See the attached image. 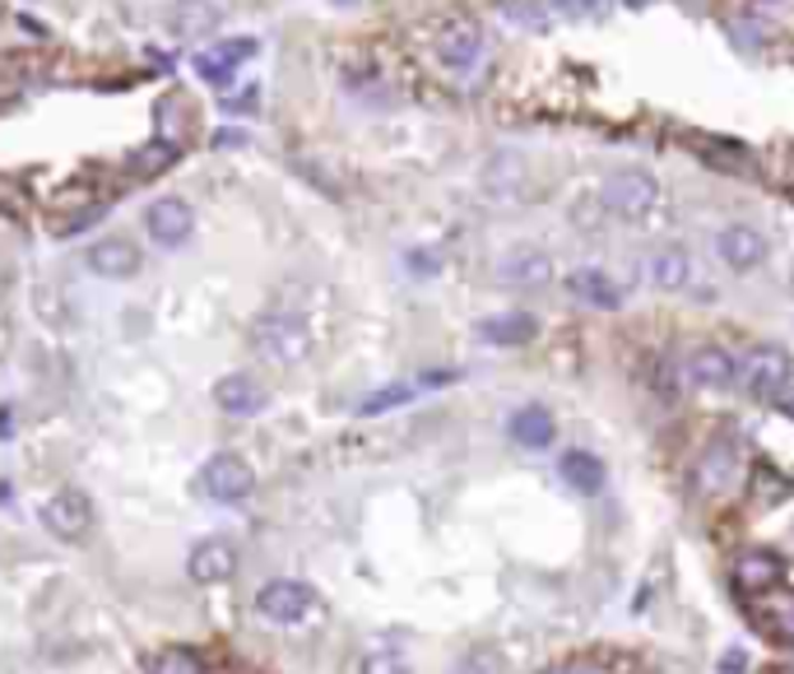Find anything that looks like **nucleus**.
Listing matches in <instances>:
<instances>
[{"label": "nucleus", "mask_w": 794, "mask_h": 674, "mask_svg": "<svg viewBox=\"0 0 794 674\" xmlns=\"http://www.w3.org/2000/svg\"><path fill=\"white\" fill-rule=\"evenodd\" d=\"M790 381H794V358L781 345H757L744 363H738V386H744L753 400L776 405V396Z\"/></svg>", "instance_id": "nucleus-1"}, {"label": "nucleus", "mask_w": 794, "mask_h": 674, "mask_svg": "<svg viewBox=\"0 0 794 674\" xmlns=\"http://www.w3.org/2000/svg\"><path fill=\"white\" fill-rule=\"evenodd\" d=\"M604 210L608 215H618V219H642L655 210V200H659V181L646 172V168H618V172H608L604 177Z\"/></svg>", "instance_id": "nucleus-2"}, {"label": "nucleus", "mask_w": 794, "mask_h": 674, "mask_svg": "<svg viewBox=\"0 0 794 674\" xmlns=\"http://www.w3.org/2000/svg\"><path fill=\"white\" fill-rule=\"evenodd\" d=\"M738 475H744V456H738V447L730 443V437H716V443L697 456L693 484H697L702 498H725L730 488L738 484Z\"/></svg>", "instance_id": "nucleus-3"}, {"label": "nucleus", "mask_w": 794, "mask_h": 674, "mask_svg": "<svg viewBox=\"0 0 794 674\" xmlns=\"http://www.w3.org/2000/svg\"><path fill=\"white\" fill-rule=\"evenodd\" d=\"M200 488H205V498H215V503H247L256 488V475L242 456H215L200 470Z\"/></svg>", "instance_id": "nucleus-4"}, {"label": "nucleus", "mask_w": 794, "mask_h": 674, "mask_svg": "<svg viewBox=\"0 0 794 674\" xmlns=\"http://www.w3.org/2000/svg\"><path fill=\"white\" fill-rule=\"evenodd\" d=\"M42 526L57 535V539H85L89 526H93V507L85 494H75V488H61V494H51L42 503Z\"/></svg>", "instance_id": "nucleus-5"}, {"label": "nucleus", "mask_w": 794, "mask_h": 674, "mask_svg": "<svg viewBox=\"0 0 794 674\" xmlns=\"http://www.w3.org/2000/svg\"><path fill=\"white\" fill-rule=\"evenodd\" d=\"M256 47H260L256 38H228V42H219V47L200 51V57H196V75H200L205 85H215V89H232L237 66L251 61Z\"/></svg>", "instance_id": "nucleus-6"}, {"label": "nucleus", "mask_w": 794, "mask_h": 674, "mask_svg": "<svg viewBox=\"0 0 794 674\" xmlns=\"http://www.w3.org/2000/svg\"><path fill=\"white\" fill-rule=\"evenodd\" d=\"M683 377L693 386H702V391H725V386L738 381V358L725 345H702V349L687 354Z\"/></svg>", "instance_id": "nucleus-7"}, {"label": "nucleus", "mask_w": 794, "mask_h": 674, "mask_svg": "<svg viewBox=\"0 0 794 674\" xmlns=\"http://www.w3.org/2000/svg\"><path fill=\"white\" fill-rule=\"evenodd\" d=\"M191 224H196L191 205L177 200V196H158L145 210V228H149V238L158 247H181V242L191 238Z\"/></svg>", "instance_id": "nucleus-8"}, {"label": "nucleus", "mask_w": 794, "mask_h": 674, "mask_svg": "<svg viewBox=\"0 0 794 674\" xmlns=\"http://www.w3.org/2000/svg\"><path fill=\"white\" fill-rule=\"evenodd\" d=\"M716 256L734 275H748V270H757L766 261V238L748 224H730V228L716 232Z\"/></svg>", "instance_id": "nucleus-9"}, {"label": "nucleus", "mask_w": 794, "mask_h": 674, "mask_svg": "<svg viewBox=\"0 0 794 674\" xmlns=\"http://www.w3.org/2000/svg\"><path fill=\"white\" fill-rule=\"evenodd\" d=\"M311 601H316V591H311L307 582H288V577L270 582V586H265V591L256 595L260 614H265V618H275V624H298V618L311 609Z\"/></svg>", "instance_id": "nucleus-10"}, {"label": "nucleus", "mask_w": 794, "mask_h": 674, "mask_svg": "<svg viewBox=\"0 0 794 674\" xmlns=\"http://www.w3.org/2000/svg\"><path fill=\"white\" fill-rule=\"evenodd\" d=\"M256 349L279 363H294L307 354V326L298 317H265L256 326Z\"/></svg>", "instance_id": "nucleus-11"}, {"label": "nucleus", "mask_w": 794, "mask_h": 674, "mask_svg": "<svg viewBox=\"0 0 794 674\" xmlns=\"http://www.w3.org/2000/svg\"><path fill=\"white\" fill-rule=\"evenodd\" d=\"M437 57L446 70H474V61L484 57V29L469 19L446 23V33L437 38Z\"/></svg>", "instance_id": "nucleus-12"}, {"label": "nucleus", "mask_w": 794, "mask_h": 674, "mask_svg": "<svg viewBox=\"0 0 794 674\" xmlns=\"http://www.w3.org/2000/svg\"><path fill=\"white\" fill-rule=\"evenodd\" d=\"M497 279L512 284V289H539V284L553 279V261H548L539 247H512V251L497 261Z\"/></svg>", "instance_id": "nucleus-13"}, {"label": "nucleus", "mask_w": 794, "mask_h": 674, "mask_svg": "<svg viewBox=\"0 0 794 674\" xmlns=\"http://www.w3.org/2000/svg\"><path fill=\"white\" fill-rule=\"evenodd\" d=\"M781 577H785V563L772 549H748V554L734 558V586H738V595H762V591H772Z\"/></svg>", "instance_id": "nucleus-14"}, {"label": "nucleus", "mask_w": 794, "mask_h": 674, "mask_svg": "<svg viewBox=\"0 0 794 674\" xmlns=\"http://www.w3.org/2000/svg\"><path fill=\"white\" fill-rule=\"evenodd\" d=\"M89 270L102 275V279H130L140 270V247L136 242H126V238H102L89 247Z\"/></svg>", "instance_id": "nucleus-15"}, {"label": "nucleus", "mask_w": 794, "mask_h": 674, "mask_svg": "<svg viewBox=\"0 0 794 674\" xmlns=\"http://www.w3.org/2000/svg\"><path fill=\"white\" fill-rule=\"evenodd\" d=\"M187 567H191V582L219 586V582H228L237 573V549L228 539H205V544H196V554H191Z\"/></svg>", "instance_id": "nucleus-16"}, {"label": "nucleus", "mask_w": 794, "mask_h": 674, "mask_svg": "<svg viewBox=\"0 0 794 674\" xmlns=\"http://www.w3.org/2000/svg\"><path fill=\"white\" fill-rule=\"evenodd\" d=\"M215 400H219L224 414H232V419H251V414L265 409V400H270V396H265V386L251 381L247 373H232V377H224L215 386Z\"/></svg>", "instance_id": "nucleus-17"}, {"label": "nucleus", "mask_w": 794, "mask_h": 674, "mask_svg": "<svg viewBox=\"0 0 794 674\" xmlns=\"http://www.w3.org/2000/svg\"><path fill=\"white\" fill-rule=\"evenodd\" d=\"M753 618H757V624L772 633V637L794 642V591H785L781 582H776L772 591H762L757 601H753Z\"/></svg>", "instance_id": "nucleus-18"}, {"label": "nucleus", "mask_w": 794, "mask_h": 674, "mask_svg": "<svg viewBox=\"0 0 794 674\" xmlns=\"http://www.w3.org/2000/svg\"><path fill=\"white\" fill-rule=\"evenodd\" d=\"M567 289H572V298L599 307V313H618V307H623V289H618V284L608 279L604 270H595V266L572 270V275H567Z\"/></svg>", "instance_id": "nucleus-19"}, {"label": "nucleus", "mask_w": 794, "mask_h": 674, "mask_svg": "<svg viewBox=\"0 0 794 674\" xmlns=\"http://www.w3.org/2000/svg\"><path fill=\"white\" fill-rule=\"evenodd\" d=\"M507 433H512V443H516V447H525V452H544V447L553 443V437H558V424H553V414H548L544 405H525V409L512 414Z\"/></svg>", "instance_id": "nucleus-20"}, {"label": "nucleus", "mask_w": 794, "mask_h": 674, "mask_svg": "<svg viewBox=\"0 0 794 674\" xmlns=\"http://www.w3.org/2000/svg\"><path fill=\"white\" fill-rule=\"evenodd\" d=\"M646 275L655 289H687V279H693V256H687V247H659L651 251V261H646Z\"/></svg>", "instance_id": "nucleus-21"}, {"label": "nucleus", "mask_w": 794, "mask_h": 674, "mask_svg": "<svg viewBox=\"0 0 794 674\" xmlns=\"http://www.w3.org/2000/svg\"><path fill=\"white\" fill-rule=\"evenodd\" d=\"M479 340L484 345H525V340H535V330H539V321L529 317V313H502V317H484L479 326Z\"/></svg>", "instance_id": "nucleus-22"}, {"label": "nucleus", "mask_w": 794, "mask_h": 674, "mask_svg": "<svg viewBox=\"0 0 794 674\" xmlns=\"http://www.w3.org/2000/svg\"><path fill=\"white\" fill-rule=\"evenodd\" d=\"M558 470H563V479L576 488V494H586V498L604 494V479H608V470H604V460H599L595 452H567Z\"/></svg>", "instance_id": "nucleus-23"}, {"label": "nucleus", "mask_w": 794, "mask_h": 674, "mask_svg": "<svg viewBox=\"0 0 794 674\" xmlns=\"http://www.w3.org/2000/svg\"><path fill=\"white\" fill-rule=\"evenodd\" d=\"M219 23V6H209V0H177L168 10V29L181 33V38H200Z\"/></svg>", "instance_id": "nucleus-24"}, {"label": "nucleus", "mask_w": 794, "mask_h": 674, "mask_svg": "<svg viewBox=\"0 0 794 674\" xmlns=\"http://www.w3.org/2000/svg\"><path fill=\"white\" fill-rule=\"evenodd\" d=\"M181 112H191V108H187V98H177V93H168L163 102H158V140L172 145V149L187 140V126H191V121H177Z\"/></svg>", "instance_id": "nucleus-25"}, {"label": "nucleus", "mask_w": 794, "mask_h": 674, "mask_svg": "<svg viewBox=\"0 0 794 674\" xmlns=\"http://www.w3.org/2000/svg\"><path fill=\"white\" fill-rule=\"evenodd\" d=\"M414 391L418 386H409V381H395V386H381V391H373L363 405H358V414H367V419H373V414H386V409H395V405H405V400H414Z\"/></svg>", "instance_id": "nucleus-26"}, {"label": "nucleus", "mask_w": 794, "mask_h": 674, "mask_svg": "<svg viewBox=\"0 0 794 674\" xmlns=\"http://www.w3.org/2000/svg\"><path fill=\"white\" fill-rule=\"evenodd\" d=\"M149 674H200V661H196L191 652H181V646H172V652L153 656Z\"/></svg>", "instance_id": "nucleus-27"}, {"label": "nucleus", "mask_w": 794, "mask_h": 674, "mask_svg": "<svg viewBox=\"0 0 794 674\" xmlns=\"http://www.w3.org/2000/svg\"><path fill=\"white\" fill-rule=\"evenodd\" d=\"M363 674H409L405 656H395V652H373L363 661Z\"/></svg>", "instance_id": "nucleus-28"}, {"label": "nucleus", "mask_w": 794, "mask_h": 674, "mask_svg": "<svg viewBox=\"0 0 794 674\" xmlns=\"http://www.w3.org/2000/svg\"><path fill=\"white\" fill-rule=\"evenodd\" d=\"M168 163H172V145H153V149H140L136 172H158V168H168Z\"/></svg>", "instance_id": "nucleus-29"}, {"label": "nucleus", "mask_w": 794, "mask_h": 674, "mask_svg": "<svg viewBox=\"0 0 794 674\" xmlns=\"http://www.w3.org/2000/svg\"><path fill=\"white\" fill-rule=\"evenodd\" d=\"M548 674H623V670L604 661H567V665H553Z\"/></svg>", "instance_id": "nucleus-30"}, {"label": "nucleus", "mask_w": 794, "mask_h": 674, "mask_svg": "<svg viewBox=\"0 0 794 674\" xmlns=\"http://www.w3.org/2000/svg\"><path fill=\"white\" fill-rule=\"evenodd\" d=\"M721 674H748V656H744V652H730V656L721 661Z\"/></svg>", "instance_id": "nucleus-31"}, {"label": "nucleus", "mask_w": 794, "mask_h": 674, "mask_svg": "<svg viewBox=\"0 0 794 674\" xmlns=\"http://www.w3.org/2000/svg\"><path fill=\"white\" fill-rule=\"evenodd\" d=\"M414 270H418V275H433L437 261H433V256H423V251H414Z\"/></svg>", "instance_id": "nucleus-32"}, {"label": "nucleus", "mask_w": 794, "mask_h": 674, "mask_svg": "<svg viewBox=\"0 0 794 674\" xmlns=\"http://www.w3.org/2000/svg\"><path fill=\"white\" fill-rule=\"evenodd\" d=\"M776 405H781V409L790 414V419H794V381H790V386H785V391L776 396Z\"/></svg>", "instance_id": "nucleus-33"}, {"label": "nucleus", "mask_w": 794, "mask_h": 674, "mask_svg": "<svg viewBox=\"0 0 794 674\" xmlns=\"http://www.w3.org/2000/svg\"><path fill=\"white\" fill-rule=\"evenodd\" d=\"M623 6H632V10H642V6H651V0H623Z\"/></svg>", "instance_id": "nucleus-34"}, {"label": "nucleus", "mask_w": 794, "mask_h": 674, "mask_svg": "<svg viewBox=\"0 0 794 674\" xmlns=\"http://www.w3.org/2000/svg\"><path fill=\"white\" fill-rule=\"evenodd\" d=\"M790 294H794V284H790Z\"/></svg>", "instance_id": "nucleus-35"}]
</instances>
